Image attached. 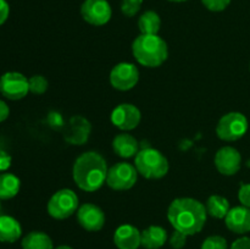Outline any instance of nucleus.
I'll list each match as a JSON object with an SVG mask.
<instances>
[{
	"instance_id": "412c9836",
	"label": "nucleus",
	"mask_w": 250,
	"mask_h": 249,
	"mask_svg": "<svg viewBox=\"0 0 250 249\" xmlns=\"http://www.w3.org/2000/svg\"><path fill=\"white\" fill-rule=\"evenodd\" d=\"M22 249H54L53 241L42 231L29 232L21 242Z\"/></svg>"
},
{
	"instance_id": "f257e3e1",
	"label": "nucleus",
	"mask_w": 250,
	"mask_h": 249,
	"mask_svg": "<svg viewBox=\"0 0 250 249\" xmlns=\"http://www.w3.org/2000/svg\"><path fill=\"white\" fill-rule=\"evenodd\" d=\"M207 215L205 205L193 198H177L167 210V219L173 228L187 236L202 231L207 222Z\"/></svg>"
},
{
	"instance_id": "0eeeda50",
	"label": "nucleus",
	"mask_w": 250,
	"mask_h": 249,
	"mask_svg": "<svg viewBox=\"0 0 250 249\" xmlns=\"http://www.w3.org/2000/svg\"><path fill=\"white\" fill-rule=\"evenodd\" d=\"M138 171L128 163H117L107 171L106 183L114 190L131 189L137 182Z\"/></svg>"
},
{
	"instance_id": "f03ea898",
	"label": "nucleus",
	"mask_w": 250,
	"mask_h": 249,
	"mask_svg": "<svg viewBox=\"0 0 250 249\" xmlns=\"http://www.w3.org/2000/svg\"><path fill=\"white\" fill-rule=\"evenodd\" d=\"M107 171L106 161L99 153L85 151L73 164V181L84 192H95L106 182Z\"/></svg>"
},
{
	"instance_id": "e433bc0d",
	"label": "nucleus",
	"mask_w": 250,
	"mask_h": 249,
	"mask_svg": "<svg viewBox=\"0 0 250 249\" xmlns=\"http://www.w3.org/2000/svg\"><path fill=\"white\" fill-rule=\"evenodd\" d=\"M249 70H250V65H249Z\"/></svg>"
},
{
	"instance_id": "c756f323",
	"label": "nucleus",
	"mask_w": 250,
	"mask_h": 249,
	"mask_svg": "<svg viewBox=\"0 0 250 249\" xmlns=\"http://www.w3.org/2000/svg\"><path fill=\"white\" fill-rule=\"evenodd\" d=\"M11 156L9 153L4 150H0V173L6 172L9 167L11 166Z\"/></svg>"
},
{
	"instance_id": "20e7f679",
	"label": "nucleus",
	"mask_w": 250,
	"mask_h": 249,
	"mask_svg": "<svg viewBox=\"0 0 250 249\" xmlns=\"http://www.w3.org/2000/svg\"><path fill=\"white\" fill-rule=\"evenodd\" d=\"M138 173L148 180H159L168 172V161L161 151L154 148L142 149L134 158Z\"/></svg>"
},
{
	"instance_id": "dca6fc26",
	"label": "nucleus",
	"mask_w": 250,
	"mask_h": 249,
	"mask_svg": "<svg viewBox=\"0 0 250 249\" xmlns=\"http://www.w3.org/2000/svg\"><path fill=\"white\" fill-rule=\"evenodd\" d=\"M114 243L119 249H138L141 246V232L133 225H121L114 233Z\"/></svg>"
},
{
	"instance_id": "6e6552de",
	"label": "nucleus",
	"mask_w": 250,
	"mask_h": 249,
	"mask_svg": "<svg viewBox=\"0 0 250 249\" xmlns=\"http://www.w3.org/2000/svg\"><path fill=\"white\" fill-rule=\"evenodd\" d=\"M29 92L28 78L20 72L10 71L0 77V93L6 99L20 100Z\"/></svg>"
},
{
	"instance_id": "7c9ffc66",
	"label": "nucleus",
	"mask_w": 250,
	"mask_h": 249,
	"mask_svg": "<svg viewBox=\"0 0 250 249\" xmlns=\"http://www.w3.org/2000/svg\"><path fill=\"white\" fill-rule=\"evenodd\" d=\"M10 14V6L6 0H0V26L6 22Z\"/></svg>"
},
{
	"instance_id": "cd10ccee",
	"label": "nucleus",
	"mask_w": 250,
	"mask_h": 249,
	"mask_svg": "<svg viewBox=\"0 0 250 249\" xmlns=\"http://www.w3.org/2000/svg\"><path fill=\"white\" fill-rule=\"evenodd\" d=\"M187 234L182 233L180 231H173V233L170 237V246L173 249H182L187 243Z\"/></svg>"
},
{
	"instance_id": "4be33fe9",
	"label": "nucleus",
	"mask_w": 250,
	"mask_h": 249,
	"mask_svg": "<svg viewBox=\"0 0 250 249\" xmlns=\"http://www.w3.org/2000/svg\"><path fill=\"white\" fill-rule=\"evenodd\" d=\"M205 209L210 216L215 217V219H225L231 208H229V203L226 198L215 194L209 197V199L207 200Z\"/></svg>"
},
{
	"instance_id": "c85d7f7f",
	"label": "nucleus",
	"mask_w": 250,
	"mask_h": 249,
	"mask_svg": "<svg viewBox=\"0 0 250 249\" xmlns=\"http://www.w3.org/2000/svg\"><path fill=\"white\" fill-rule=\"evenodd\" d=\"M238 199L243 207L250 209V183H242L238 190Z\"/></svg>"
},
{
	"instance_id": "393cba45",
	"label": "nucleus",
	"mask_w": 250,
	"mask_h": 249,
	"mask_svg": "<svg viewBox=\"0 0 250 249\" xmlns=\"http://www.w3.org/2000/svg\"><path fill=\"white\" fill-rule=\"evenodd\" d=\"M143 0H122L121 11L125 16L133 17L141 10Z\"/></svg>"
},
{
	"instance_id": "473e14b6",
	"label": "nucleus",
	"mask_w": 250,
	"mask_h": 249,
	"mask_svg": "<svg viewBox=\"0 0 250 249\" xmlns=\"http://www.w3.org/2000/svg\"><path fill=\"white\" fill-rule=\"evenodd\" d=\"M10 107L4 100H0V122H4L9 117Z\"/></svg>"
},
{
	"instance_id": "6ab92c4d",
	"label": "nucleus",
	"mask_w": 250,
	"mask_h": 249,
	"mask_svg": "<svg viewBox=\"0 0 250 249\" xmlns=\"http://www.w3.org/2000/svg\"><path fill=\"white\" fill-rule=\"evenodd\" d=\"M112 149L119 156L128 159L138 153V142L132 134L120 133L112 141Z\"/></svg>"
},
{
	"instance_id": "5701e85b",
	"label": "nucleus",
	"mask_w": 250,
	"mask_h": 249,
	"mask_svg": "<svg viewBox=\"0 0 250 249\" xmlns=\"http://www.w3.org/2000/svg\"><path fill=\"white\" fill-rule=\"evenodd\" d=\"M138 27L142 34H158L161 27L160 16L153 10H148L139 17Z\"/></svg>"
},
{
	"instance_id": "a211bd4d",
	"label": "nucleus",
	"mask_w": 250,
	"mask_h": 249,
	"mask_svg": "<svg viewBox=\"0 0 250 249\" xmlns=\"http://www.w3.org/2000/svg\"><path fill=\"white\" fill-rule=\"evenodd\" d=\"M21 234V224L15 217L9 215H0V242L14 243L19 241Z\"/></svg>"
},
{
	"instance_id": "9d476101",
	"label": "nucleus",
	"mask_w": 250,
	"mask_h": 249,
	"mask_svg": "<svg viewBox=\"0 0 250 249\" xmlns=\"http://www.w3.org/2000/svg\"><path fill=\"white\" fill-rule=\"evenodd\" d=\"M139 81V71L136 65L131 62H120L110 72V83L117 90L132 89Z\"/></svg>"
},
{
	"instance_id": "aec40b11",
	"label": "nucleus",
	"mask_w": 250,
	"mask_h": 249,
	"mask_svg": "<svg viewBox=\"0 0 250 249\" xmlns=\"http://www.w3.org/2000/svg\"><path fill=\"white\" fill-rule=\"evenodd\" d=\"M21 188V181L10 172L0 173V200H9L16 197Z\"/></svg>"
},
{
	"instance_id": "4468645a",
	"label": "nucleus",
	"mask_w": 250,
	"mask_h": 249,
	"mask_svg": "<svg viewBox=\"0 0 250 249\" xmlns=\"http://www.w3.org/2000/svg\"><path fill=\"white\" fill-rule=\"evenodd\" d=\"M92 126L90 122L83 116H73L70 119L63 138L72 145H83L89 138Z\"/></svg>"
},
{
	"instance_id": "ddd939ff",
	"label": "nucleus",
	"mask_w": 250,
	"mask_h": 249,
	"mask_svg": "<svg viewBox=\"0 0 250 249\" xmlns=\"http://www.w3.org/2000/svg\"><path fill=\"white\" fill-rule=\"evenodd\" d=\"M77 221L87 231L97 232L104 227L105 214L98 205L85 203L78 208Z\"/></svg>"
},
{
	"instance_id": "7ed1b4c3",
	"label": "nucleus",
	"mask_w": 250,
	"mask_h": 249,
	"mask_svg": "<svg viewBox=\"0 0 250 249\" xmlns=\"http://www.w3.org/2000/svg\"><path fill=\"white\" fill-rule=\"evenodd\" d=\"M134 59L146 67H159L168 56L166 42L158 34H141L132 43Z\"/></svg>"
},
{
	"instance_id": "a878e982",
	"label": "nucleus",
	"mask_w": 250,
	"mask_h": 249,
	"mask_svg": "<svg viewBox=\"0 0 250 249\" xmlns=\"http://www.w3.org/2000/svg\"><path fill=\"white\" fill-rule=\"evenodd\" d=\"M200 249H229V246L222 236H210L203 242Z\"/></svg>"
},
{
	"instance_id": "b1692460",
	"label": "nucleus",
	"mask_w": 250,
	"mask_h": 249,
	"mask_svg": "<svg viewBox=\"0 0 250 249\" xmlns=\"http://www.w3.org/2000/svg\"><path fill=\"white\" fill-rule=\"evenodd\" d=\"M29 84V92L33 93L36 95H42L48 90L49 83L44 76L42 75H34L28 80Z\"/></svg>"
},
{
	"instance_id": "39448f33",
	"label": "nucleus",
	"mask_w": 250,
	"mask_h": 249,
	"mask_svg": "<svg viewBox=\"0 0 250 249\" xmlns=\"http://www.w3.org/2000/svg\"><path fill=\"white\" fill-rule=\"evenodd\" d=\"M78 197L72 189L63 188L58 190L49 199L46 209L48 214L56 220H65L78 210Z\"/></svg>"
},
{
	"instance_id": "f704fd0d",
	"label": "nucleus",
	"mask_w": 250,
	"mask_h": 249,
	"mask_svg": "<svg viewBox=\"0 0 250 249\" xmlns=\"http://www.w3.org/2000/svg\"><path fill=\"white\" fill-rule=\"evenodd\" d=\"M168 1H172V2H183V1H187V0H168Z\"/></svg>"
},
{
	"instance_id": "72a5a7b5",
	"label": "nucleus",
	"mask_w": 250,
	"mask_h": 249,
	"mask_svg": "<svg viewBox=\"0 0 250 249\" xmlns=\"http://www.w3.org/2000/svg\"><path fill=\"white\" fill-rule=\"evenodd\" d=\"M54 249H73L72 247H70V246H59V247H56V248H54Z\"/></svg>"
},
{
	"instance_id": "2f4dec72",
	"label": "nucleus",
	"mask_w": 250,
	"mask_h": 249,
	"mask_svg": "<svg viewBox=\"0 0 250 249\" xmlns=\"http://www.w3.org/2000/svg\"><path fill=\"white\" fill-rule=\"evenodd\" d=\"M231 249H250L249 237H241L232 243Z\"/></svg>"
},
{
	"instance_id": "f8f14e48",
	"label": "nucleus",
	"mask_w": 250,
	"mask_h": 249,
	"mask_svg": "<svg viewBox=\"0 0 250 249\" xmlns=\"http://www.w3.org/2000/svg\"><path fill=\"white\" fill-rule=\"evenodd\" d=\"M215 166L222 175H236L242 166L241 154L233 146H222L215 155Z\"/></svg>"
},
{
	"instance_id": "c9c22d12",
	"label": "nucleus",
	"mask_w": 250,
	"mask_h": 249,
	"mask_svg": "<svg viewBox=\"0 0 250 249\" xmlns=\"http://www.w3.org/2000/svg\"><path fill=\"white\" fill-rule=\"evenodd\" d=\"M0 215H1V200H0Z\"/></svg>"
},
{
	"instance_id": "f3484780",
	"label": "nucleus",
	"mask_w": 250,
	"mask_h": 249,
	"mask_svg": "<svg viewBox=\"0 0 250 249\" xmlns=\"http://www.w3.org/2000/svg\"><path fill=\"white\" fill-rule=\"evenodd\" d=\"M167 241V232L161 226H149L141 232V246L146 249H159Z\"/></svg>"
},
{
	"instance_id": "1a4fd4ad",
	"label": "nucleus",
	"mask_w": 250,
	"mask_h": 249,
	"mask_svg": "<svg viewBox=\"0 0 250 249\" xmlns=\"http://www.w3.org/2000/svg\"><path fill=\"white\" fill-rule=\"evenodd\" d=\"M81 15L92 26H104L111 19L112 10L106 0H84L81 6Z\"/></svg>"
},
{
	"instance_id": "2eb2a0df",
	"label": "nucleus",
	"mask_w": 250,
	"mask_h": 249,
	"mask_svg": "<svg viewBox=\"0 0 250 249\" xmlns=\"http://www.w3.org/2000/svg\"><path fill=\"white\" fill-rule=\"evenodd\" d=\"M225 224L229 231L237 234L250 232V209L247 207H234L225 217Z\"/></svg>"
},
{
	"instance_id": "423d86ee",
	"label": "nucleus",
	"mask_w": 250,
	"mask_h": 249,
	"mask_svg": "<svg viewBox=\"0 0 250 249\" xmlns=\"http://www.w3.org/2000/svg\"><path fill=\"white\" fill-rule=\"evenodd\" d=\"M248 120L242 112L232 111L224 115L216 126V134L225 142L241 139L248 131Z\"/></svg>"
},
{
	"instance_id": "bb28decb",
	"label": "nucleus",
	"mask_w": 250,
	"mask_h": 249,
	"mask_svg": "<svg viewBox=\"0 0 250 249\" xmlns=\"http://www.w3.org/2000/svg\"><path fill=\"white\" fill-rule=\"evenodd\" d=\"M202 2L208 10H210V11L219 12L224 11V10L229 5L231 0H202Z\"/></svg>"
},
{
	"instance_id": "9b49d317",
	"label": "nucleus",
	"mask_w": 250,
	"mask_h": 249,
	"mask_svg": "<svg viewBox=\"0 0 250 249\" xmlns=\"http://www.w3.org/2000/svg\"><path fill=\"white\" fill-rule=\"evenodd\" d=\"M142 119L141 111L136 105L120 104L111 112V122L122 131H131L139 124Z\"/></svg>"
}]
</instances>
